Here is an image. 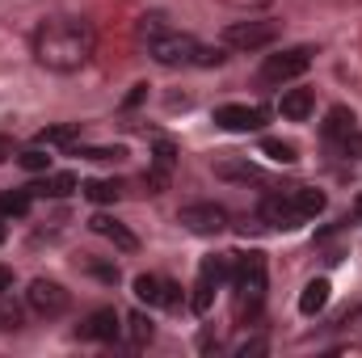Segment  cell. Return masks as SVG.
I'll return each mask as SVG.
<instances>
[{
    "mask_svg": "<svg viewBox=\"0 0 362 358\" xmlns=\"http://www.w3.org/2000/svg\"><path fill=\"white\" fill-rule=\"evenodd\" d=\"M25 308H30L34 316H42V321H59V316L72 308V295H68V287L55 282V278H34L30 291H25Z\"/></svg>",
    "mask_w": 362,
    "mask_h": 358,
    "instance_id": "52a82bcc",
    "label": "cell"
},
{
    "mask_svg": "<svg viewBox=\"0 0 362 358\" xmlns=\"http://www.w3.org/2000/svg\"><path fill=\"white\" fill-rule=\"evenodd\" d=\"M354 127H358L354 110H346V105H333V110L325 114V127H320V135H325L329 144H350V139H354Z\"/></svg>",
    "mask_w": 362,
    "mask_h": 358,
    "instance_id": "5bb4252c",
    "label": "cell"
},
{
    "mask_svg": "<svg viewBox=\"0 0 362 358\" xmlns=\"http://www.w3.org/2000/svg\"><path fill=\"white\" fill-rule=\"evenodd\" d=\"M219 173H223V178H240V181H257L262 178L253 165H219Z\"/></svg>",
    "mask_w": 362,
    "mask_h": 358,
    "instance_id": "4316f807",
    "label": "cell"
},
{
    "mask_svg": "<svg viewBox=\"0 0 362 358\" xmlns=\"http://www.w3.org/2000/svg\"><path fill=\"white\" fill-rule=\"evenodd\" d=\"M329 291H333L329 278H312V282L299 291V312H303V316H320V312L329 308Z\"/></svg>",
    "mask_w": 362,
    "mask_h": 358,
    "instance_id": "ac0fdd59",
    "label": "cell"
},
{
    "mask_svg": "<svg viewBox=\"0 0 362 358\" xmlns=\"http://www.w3.org/2000/svg\"><path fill=\"white\" fill-rule=\"evenodd\" d=\"M354 219H358V224H362V194H358V198H354Z\"/></svg>",
    "mask_w": 362,
    "mask_h": 358,
    "instance_id": "1f68e13d",
    "label": "cell"
},
{
    "mask_svg": "<svg viewBox=\"0 0 362 358\" xmlns=\"http://www.w3.org/2000/svg\"><path fill=\"white\" fill-rule=\"evenodd\" d=\"M8 156H13V139H4V135H0V165H4Z\"/></svg>",
    "mask_w": 362,
    "mask_h": 358,
    "instance_id": "4dcf8cb0",
    "label": "cell"
},
{
    "mask_svg": "<svg viewBox=\"0 0 362 358\" xmlns=\"http://www.w3.org/2000/svg\"><path fill=\"white\" fill-rule=\"evenodd\" d=\"M30 190H17V194H0V219H21L30 211Z\"/></svg>",
    "mask_w": 362,
    "mask_h": 358,
    "instance_id": "7402d4cb",
    "label": "cell"
},
{
    "mask_svg": "<svg viewBox=\"0 0 362 358\" xmlns=\"http://www.w3.org/2000/svg\"><path fill=\"white\" fill-rule=\"evenodd\" d=\"M122 333V316L114 312V308H97V312H89L81 325H76V337L81 342H114Z\"/></svg>",
    "mask_w": 362,
    "mask_h": 358,
    "instance_id": "7c38bea8",
    "label": "cell"
},
{
    "mask_svg": "<svg viewBox=\"0 0 362 358\" xmlns=\"http://www.w3.org/2000/svg\"><path fill=\"white\" fill-rule=\"evenodd\" d=\"M89 228L97 232V236H105V241H114L122 253H135L139 249V236L127 228V224H118V219H110V215H93L89 219Z\"/></svg>",
    "mask_w": 362,
    "mask_h": 358,
    "instance_id": "2e32d148",
    "label": "cell"
},
{
    "mask_svg": "<svg viewBox=\"0 0 362 358\" xmlns=\"http://www.w3.org/2000/svg\"><path fill=\"white\" fill-rule=\"evenodd\" d=\"M85 156H89V161H122L127 152H122V148H85Z\"/></svg>",
    "mask_w": 362,
    "mask_h": 358,
    "instance_id": "f1b7e54d",
    "label": "cell"
},
{
    "mask_svg": "<svg viewBox=\"0 0 362 358\" xmlns=\"http://www.w3.org/2000/svg\"><path fill=\"white\" fill-rule=\"evenodd\" d=\"M131 287H135V299L148 308H181L185 304V291L173 278H160V274H139Z\"/></svg>",
    "mask_w": 362,
    "mask_h": 358,
    "instance_id": "30bf717a",
    "label": "cell"
},
{
    "mask_svg": "<svg viewBox=\"0 0 362 358\" xmlns=\"http://www.w3.org/2000/svg\"><path fill=\"white\" fill-rule=\"evenodd\" d=\"M173 165H177V148L169 144V139H156V148H152V169L144 173V181L152 185V194H160L169 178H173Z\"/></svg>",
    "mask_w": 362,
    "mask_h": 358,
    "instance_id": "4fadbf2b",
    "label": "cell"
},
{
    "mask_svg": "<svg viewBox=\"0 0 362 358\" xmlns=\"http://www.w3.org/2000/svg\"><path fill=\"white\" fill-rule=\"evenodd\" d=\"M25 190H30V198H68V194L81 190V185H76L72 173H51V169H47L42 181H34V185H25Z\"/></svg>",
    "mask_w": 362,
    "mask_h": 358,
    "instance_id": "e0dca14e",
    "label": "cell"
},
{
    "mask_svg": "<svg viewBox=\"0 0 362 358\" xmlns=\"http://www.w3.org/2000/svg\"><path fill=\"white\" fill-rule=\"evenodd\" d=\"M127 333H131V346H148L156 337V325H152L148 312H131L127 316Z\"/></svg>",
    "mask_w": 362,
    "mask_h": 358,
    "instance_id": "ffe728a7",
    "label": "cell"
},
{
    "mask_svg": "<svg viewBox=\"0 0 362 358\" xmlns=\"http://www.w3.org/2000/svg\"><path fill=\"white\" fill-rule=\"evenodd\" d=\"M198 51H202V42L181 30H165V34L148 38V55L160 68H198Z\"/></svg>",
    "mask_w": 362,
    "mask_h": 358,
    "instance_id": "5b68a950",
    "label": "cell"
},
{
    "mask_svg": "<svg viewBox=\"0 0 362 358\" xmlns=\"http://www.w3.org/2000/svg\"><path fill=\"white\" fill-rule=\"evenodd\" d=\"M232 291H236V308L240 312H257L262 299H266V282H270V270H266V253H232V274H228Z\"/></svg>",
    "mask_w": 362,
    "mask_h": 358,
    "instance_id": "3957f363",
    "label": "cell"
},
{
    "mask_svg": "<svg viewBox=\"0 0 362 358\" xmlns=\"http://www.w3.org/2000/svg\"><path fill=\"white\" fill-rule=\"evenodd\" d=\"M215 127H223V131H232V135H249V131H262V127H266V110H262V105L228 101V105H215Z\"/></svg>",
    "mask_w": 362,
    "mask_h": 358,
    "instance_id": "8fae6325",
    "label": "cell"
},
{
    "mask_svg": "<svg viewBox=\"0 0 362 358\" xmlns=\"http://www.w3.org/2000/svg\"><path fill=\"white\" fill-rule=\"evenodd\" d=\"M262 156H270V161H278V165H295V144L291 139H262Z\"/></svg>",
    "mask_w": 362,
    "mask_h": 358,
    "instance_id": "cb8c5ba5",
    "label": "cell"
},
{
    "mask_svg": "<svg viewBox=\"0 0 362 358\" xmlns=\"http://www.w3.org/2000/svg\"><path fill=\"white\" fill-rule=\"evenodd\" d=\"M228 274H232V253H215V258H202V266H198V278H194V287H189V295H185L189 312L206 316V312H211V304H215V291L228 282Z\"/></svg>",
    "mask_w": 362,
    "mask_h": 358,
    "instance_id": "277c9868",
    "label": "cell"
},
{
    "mask_svg": "<svg viewBox=\"0 0 362 358\" xmlns=\"http://www.w3.org/2000/svg\"><path fill=\"white\" fill-rule=\"evenodd\" d=\"M177 219H181V228L194 232V236H219L228 228V211L219 202H185L177 211Z\"/></svg>",
    "mask_w": 362,
    "mask_h": 358,
    "instance_id": "9c48e42d",
    "label": "cell"
},
{
    "mask_svg": "<svg viewBox=\"0 0 362 358\" xmlns=\"http://www.w3.org/2000/svg\"><path fill=\"white\" fill-rule=\"evenodd\" d=\"M4 241H8V228H4V219H0V245H4Z\"/></svg>",
    "mask_w": 362,
    "mask_h": 358,
    "instance_id": "d6a6232c",
    "label": "cell"
},
{
    "mask_svg": "<svg viewBox=\"0 0 362 358\" xmlns=\"http://www.w3.org/2000/svg\"><path fill=\"white\" fill-rule=\"evenodd\" d=\"M30 51L38 59V68L55 72V76H72L81 72L97 51V30H93L85 17H47L34 38H30Z\"/></svg>",
    "mask_w": 362,
    "mask_h": 358,
    "instance_id": "6da1fadb",
    "label": "cell"
},
{
    "mask_svg": "<svg viewBox=\"0 0 362 358\" xmlns=\"http://www.w3.org/2000/svg\"><path fill=\"white\" fill-rule=\"evenodd\" d=\"M312 68V51L308 47H291V51H278V55H266V64H262V85H274V89H282V85H291V81H299L303 72Z\"/></svg>",
    "mask_w": 362,
    "mask_h": 358,
    "instance_id": "ba28073f",
    "label": "cell"
},
{
    "mask_svg": "<svg viewBox=\"0 0 362 358\" xmlns=\"http://www.w3.org/2000/svg\"><path fill=\"white\" fill-rule=\"evenodd\" d=\"M266 350H270V342H266V337H249V342H240V346H236V354H240V358L266 354Z\"/></svg>",
    "mask_w": 362,
    "mask_h": 358,
    "instance_id": "83f0119b",
    "label": "cell"
},
{
    "mask_svg": "<svg viewBox=\"0 0 362 358\" xmlns=\"http://www.w3.org/2000/svg\"><path fill=\"white\" fill-rule=\"evenodd\" d=\"M312 110H316V93L312 89H286L278 97V114H282L286 122H308Z\"/></svg>",
    "mask_w": 362,
    "mask_h": 358,
    "instance_id": "9a60e30c",
    "label": "cell"
},
{
    "mask_svg": "<svg viewBox=\"0 0 362 358\" xmlns=\"http://www.w3.org/2000/svg\"><path fill=\"white\" fill-rule=\"evenodd\" d=\"M0 295H13V270L0 266Z\"/></svg>",
    "mask_w": 362,
    "mask_h": 358,
    "instance_id": "f546056e",
    "label": "cell"
},
{
    "mask_svg": "<svg viewBox=\"0 0 362 358\" xmlns=\"http://www.w3.org/2000/svg\"><path fill=\"white\" fill-rule=\"evenodd\" d=\"M278 42V25L274 21H262V17H245V21H232L223 30V47L228 51H266Z\"/></svg>",
    "mask_w": 362,
    "mask_h": 358,
    "instance_id": "8992f818",
    "label": "cell"
},
{
    "mask_svg": "<svg viewBox=\"0 0 362 358\" xmlns=\"http://www.w3.org/2000/svg\"><path fill=\"white\" fill-rule=\"evenodd\" d=\"M17 165H21L25 173H47V169H51V148L34 144V148H25V152L17 156Z\"/></svg>",
    "mask_w": 362,
    "mask_h": 358,
    "instance_id": "44dd1931",
    "label": "cell"
},
{
    "mask_svg": "<svg viewBox=\"0 0 362 358\" xmlns=\"http://www.w3.org/2000/svg\"><path fill=\"white\" fill-rule=\"evenodd\" d=\"M81 194L89 198V202H97V207H105V202H118V194H122V185L110 178H93L81 185Z\"/></svg>",
    "mask_w": 362,
    "mask_h": 358,
    "instance_id": "d6986e66",
    "label": "cell"
},
{
    "mask_svg": "<svg viewBox=\"0 0 362 358\" xmlns=\"http://www.w3.org/2000/svg\"><path fill=\"white\" fill-rule=\"evenodd\" d=\"M34 144H42V148H68V144H76V127H47V131L34 135Z\"/></svg>",
    "mask_w": 362,
    "mask_h": 358,
    "instance_id": "603a6c76",
    "label": "cell"
},
{
    "mask_svg": "<svg viewBox=\"0 0 362 358\" xmlns=\"http://www.w3.org/2000/svg\"><path fill=\"white\" fill-rule=\"evenodd\" d=\"M325 211V190H312V185H291V190H278L262 202V219L270 228H303L312 224L316 215Z\"/></svg>",
    "mask_w": 362,
    "mask_h": 358,
    "instance_id": "7a4b0ae2",
    "label": "cell"
},
{
    "mask_svg": "<svg viewBox=\"0 0 362 358\" xmlns=\"http://www.w3.org/2000/svg\"><path fill=\"white\" fill-rule=\"evenodd\" d=\"M169 25H165V13H148V17H139V38L148 42V38H156V34H165Z\"/></svg>",
    "mask_w": 362,
    "mask_h": 358,
    "instance_id": "484cf974",
    "label": "cell"
},
{
    "mask_svg": "<svg viewBox=\"0 0 362 358\" xmlns=\"http://www.w3.org/2000/svg\"><path fill=\"white\" fill-rule=\"evenodd\" d=\"M21 321H25L21 304H13V295H0V333H13V329H21Z\"/></svg>",
    "mask_w": 362,
    "mask_h": 358,
    "instance_id": "d4e9b609",
    "label": "cell"
}]
</instances>
